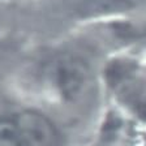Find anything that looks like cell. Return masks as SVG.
<instances>
[{
	"label": "cell",
	"instance_id": "7a4b0ae2",
	"mask_svg": "<svg viewBox=\"0 0 146 146\" xmlns=\"http://www.w3.org/2000/svg\"><path fill=\"white\" fill-rule=\"evenodd\" d=\"M43 78L51 91L64 102H78L91 89V76L85 63L78 58L61 56L48 63Z\"/></svg>",
	"mask_w": 146,
	"mask_h": 146
},
{
	"label": "cell",
	"instance_id": "3957f363",
	"mask_svg": "<svg viewBox=\"0 0 146 146\" xmlns=\"http://www.w3.org/2000/svg\"><path fill=\"white\" fill-rule=\"evenodd\" d=\"M146 7V0H78L77 13L85 18L113 17L137 12Z\"/></svg>",
	"mask_w": 146,
	"mask_h": 146
},
{
	"label": "cell",
	"instance_id": "6da1fadb",
	"mask_svg": "<svg viewBox=\"0 0 146 146\" xmlns=\"http://www.w3.org/2000/svg\"><path fill=\"white\" fill-rule=\"evenodd\" d=\"M63 136L48 116L35 110L0 115V146H61Z\"/></svg>",
	"mask_w": 146,
	"mask_h": 146
}]
</instances>
